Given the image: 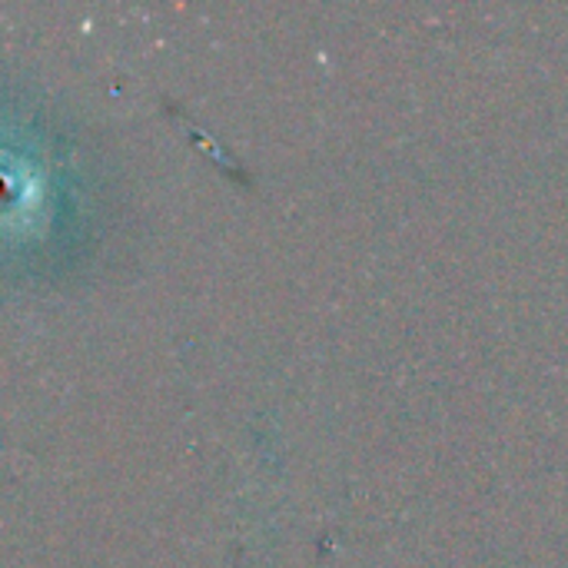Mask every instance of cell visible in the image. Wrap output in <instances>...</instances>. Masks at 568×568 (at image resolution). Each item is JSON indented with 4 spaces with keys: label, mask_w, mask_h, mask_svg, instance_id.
Segmentation results:
<instances>
[]
</instances>
